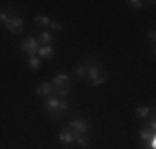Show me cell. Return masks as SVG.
I'll return each mask as SVG.
<instances>
[{
    "mask_svg": "<svg viewBox=\"0 0 156 149\" xmlns=\"http://www.w3.org/2000/svg\"><path fill=\"white\" fill-rule=\"evenodd\" d=\"M85 66H87V74H85V78L88 80V83H90V85L93 83L100 74L106 73V70L103 68V65L96 58H93V57H90L87 61H85Z\"/></svg>",
    "mask_w": 156,
    "mask_h": 149,
    "instance_id": "1",
    "label": "cell"
},
{
    "mask_svg": "<svg viewBox=\"0 0 156 149\" xmlns=\"http://www.w3.org/2000/svg\"><path fill=\"white\" fill-rule=\"evenodd\" d=\"M38 47H40V43H38V40H37V36H33V35L27 36L25 40L20 42V50L25 51L28 57H35L37 51H38Z\"/></svg>",
    "mask_w": 156,
    "mask_h": 149,
    "instance_id": "2",
    "label": "cell"
},
{
    "mask_svg": "<svg viewBox=\"0 0 156 149\" xmlns=\"http://www.w3.org/2000/svg\"><path fill=\"white\" fill-rule=\"evenodd\" d=\"M80 136V133L75 131V129L72 128H63L60 133H58V141L63 143L66 147H72V144L75 143V139Z\"/></svg>",
    "mask_w": 156,
    "mask_h": 149,
    "instance_id": "3",
    "label": "cell"
},
{
    "mask_svg": "<svg viewBox=\"0 0 156 149\" xmlns=\"http://www.w3.org/2000/svg\"><path fill=\"white\" fill-rule=\"evenodd\" d=\"M7 30H9L12 35H18V33L23 32V20L20 17H10L5 23Z\"/></svg>",
    "mask_w": 156,
    "mask_h": 149,
    "instance_id": "4",
    "label": "cell"
},
{
    "mask_svg": "<svg viewBox=\"0 0 156 149\" xmlns=\"http://www.w3.org/2000/svg\"><path fill=\"white\" fill-rule=\"evenodd\" d=\"M68 128L75 129V131H78L80 134H87L88 129H90V126H88V121L85 118H75V119L70 121Z\"/></svg>",
    "mask_w": 156,
    "mask_h": 149,
    "instance_id": "5",
    "label": "cell"
},
{
    "mask_svg": "<svg viewBox=\"0 0 156 149\" xmlns=\"http://www.w3.org/2000/svg\"><path fill=\"white\" fill-rule=\"evenodd\" d=\"M58 103H60V98H57V96H53V95H50L45 98V109H47L48 116H51V118L55 116V113H57V109H58Z\"/></svg>",
    "mask_w": 156,
    "mask_h": 149,
    "instance_id": "6",
    "label": "cell"
},
{
    "mask_svg": "<svg viewBox=\"0 0 156 149\" xmlns=\"http://www.w3.org/2000/svg\"><path fill=\"white\" fill-rule=\"evenodd\" d=\"M55 53V48L51 45H40L38 47V51H37V57L40 60H50Z\"/></svg>",
    "mask_w": 156,
    "mask_h": 149,
    "instance_id": "7",
    "label": "cell"
},
{
    "mask_svg": "<svg viewBox=\"0 0 156 149\" xmlns=\"http://www.w3.org/2000/svg\"><path fill=\"white\" fill-rule=\"evenodd\" d=\"M51 95L53 96H57V98H66V96L70 95V83H66V85H63V86H53V89H51Z\"/></svg>",
    "mask_w": 156,
    "mask_h": 149,
    "instance_id": "8",
    "label": "cell"
},
{
    "mask_svg": "<svg viewBox=\"0 0 156 149\" xmlns=\"http://www.w3.org/2000/svg\"><path fill=\"white\" fill-rule=\"evenodd\" d=\"M156 137V133H153L148 126H143V128L140 129V143L144 144V143H150V139H153Z\"/></svg>",
    "mask_w": 156,
    "mask_h": 149,
    "instance_id": "9",
    "label": "cell"
},
{
    "mask_svg": "<svg viewBox=\"0 0 156 149\" xmlns=\"http://www.w3.org/2000/svg\"><path fill=\"white\" fill-rule=\"evenodd\" d=\"M68 108H70V103H68V99L66 98H63L60 99V103H58V109H57V113H55V119H62L63 118V114L68 111Z\"/></svg>",
    "mask_w": 156,
    "mask_h": 149,
    "instance_id": "10",
    "label": "cell"
},
{
    "mask_svg": "<svg viewBox=\"0 0 156 149\" xmlns=\"http://www.w3.org/2000/svg\"><path fill=\"white\" fill-rule=\"evenodd\" d=\"M51 89H53L51 83H42L38 88L35 89V93H37L38 96H43V98H47V96L51 95Z\"/></svg>",
    "mask_w": 156,
    "mask_h": 149,
    "instance_id": "11",
    "label": "cell"
},
{
    "mask_svg": "<svg viewBox=\"0 0 156 149\" xmlns=\"http://www.w3.org/2000/svg\"><path fill=\"white\" fill-rule=\"evenodd\" d=\"M66 83H70V76L65 73L57 74V76L51 80V86H63V85H66Z\"/></svg>",
    "mask_w": 156,
    "mask_h": 149,
    "instance_id": "12",
    "label": "cell"
},
{
    "mask_svg": "<svg viewBox=\"0 0 156 149\" xmlns=\"http://www.w3.org/2000/svg\"><path fill=\"white\" fill-rule=\"evenodd\" d=\"M37 40H38L40 45H50V43H53V35L45 30V32H40V33H38Z\"/></svg>",
    "mask_w": 156,
    "mask_h": 149,
    "instance_id": "13",
    "label": "cell"
},
{
    "mask_svg": "<svg viewBox=\"0 0 156 149\" xmlns=\"http://www.w3.org/2000/svg\"><path fill=\"white\" fill-rule=\"evenodd\" d=\"M151 109L153 108H150V106H138L135 111H136V116L140 119H148V116L151 114Z\"/></svg>",
    "mask_w": 156,
    "mask_h": 149,
    "instance_id": "14",
    "label": "cell"
},
{
    "mask_svg": "<svg viewBox=\"0 0 156 149\" xmlns=\"http://www.w3.org/2000/svg\"><path fill=\"white\" fill-rule=\"evenodd\" d=\"M33 22H35V25L37 27H40V28H43V27H48L50 25V18L47 17V15H37L35 18H33Z\"/></svg>",
    "mask_w": 156,
    "mask_h": 149,
    "instance_id": "15",
    "label": "cell"
},
{
    "mask_svg": "<svg viewBox=\"0 0 156 149\" xmlns=\"http://www.w3.org/2000/svg\"><path fill=\"white\" fill-rule=\"evenodd\" d=\"M73 73H75V76H83L87 74V66H85V63H81V65H76L75 70H73Z\"/></svg>",
    "mask_w": 156,
    "mask_h": 149,
    "instance_id": "16",
    "label": "cell"
},
{
    "mask_svg": "<svg viewBox=\"0 0 156 149\" xmlns=\"http://www.w3.org/2000/svg\"><path fill=\"white\" fill-rule=\"evenodd\" d=\"M28 66H30L32 70H37L40 66V58L37 57V55L35 57H28Z\"/></svg>",
    "mask_w": 156,
    "mask_h": 149,
    "instance_id": "17",
    "label": "cell"
},
{
    "mask_svg": "<svg viewBox=\"0 0 156 149\" xmlns=\"http://www.w3.org/2000/svg\"><path fill=\"white\" fill-rule=\"evenodd\" d=\"M75 143H76L80 147H87V146H88V137L85 136V134H80V136L75 139Z\"/></svg>",
    "mask_w": 156,
    "mask_h": 149,
    "instance_id": "18",
    "label": "cell"
},
{
    "mask_svg": "<svg viewBox=\"0 0 156 149\" xmlns=\"http://www.w3.org/2000/svg\"><path fill=\"white\" fill-rule=\"evenodd\" d=\"M106 78H108V73H103V74H100V76L96 78L95 81H93V83H91V86H101V85L106 81Z\"/></svg>",
    "mask_w": 156,
    "mask_h": 149,
    "instance_id": "19",
    "label": "cell"
},
{
    "mask_svg": "<svg viewBox=\"0 0 156 149\" xmlns=\"http://www.w3.org/2000/svg\"><path fill=\"white\" fill-rule=\"evenodd\" d=\"M10 17H13V15H10L9 12H5V10H0V23L5 25V23H7V20H9Z\"/></svg>",
    "mask_w": 156,
    "mask_h": 149,
    "instance_id": "20",
    "label": "cell"
},
{
    "mask_svg": "<svg viewBox=\"0 0 156 149\" xmlns=\"http://www.w3.org/2000/svg\"><path fill=\"white\" fill-rule=\"evenodd\" d=\"M143 3L144 2H141V0H129L128 5L131 7V9H143Z\"/></svg>",
    "mask_w": 156,
    "mask_h": 149,
    "instance_id": "21",
    "label": "cell"
},
{
    "mask_svg": "<svg viewBox=\"0 0 156 149\" xmlns=\"http://www.w3.org/2000/svg\"><path fill=\"white\" fill-rule=\"evenodd\" d=\"M48 27L53 30V32H60V30H62V23H60V22H50Z\"/></svg>",
    "mask_w": 156,
    "mask_h": 149,
    "instance_id": "22",
    "label": "cell"
},
{
    "mask_svg": "<svg viewBox=\"0 0 156 149\" xmlns=\"http://www.w3.org/2000/svg\"><path fill=\"white\" fill-rule=\"evenodd\" d=\"M148 38L151 40V43H154V40H156V32H154V30H150V33H148Z\"/></svg>",
    "mask_w": 156,
    "mask_h": 149,
    "instance_id": "23",
    "label": "cell"
}]
</instances>
